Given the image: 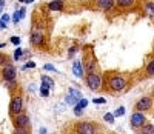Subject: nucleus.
Here are the masks:
<instances>
[{
    "instance_id": "obj_13",
    "label": "nucleus",
    "mask_w": 154,
    "mask_h": 134,
    "mask_svg": "<svg viewBox=\"0 0 154 134\" xmlns=\"http://www.w3.org/2000/svg\"><path fill=\"white\" fill-rule=\"evenodd\" d=\"M48 9H51V11H62V9H63V2H62V0H54V2H49V3H48Z\"/></svg>"
},
{
    "instance_id": "obj_10",
    "label": "nucleus",
    "mask_w": 154,
    "mask_h": 134,
    "mask_svg": "<svg viewBox=\"0 0 154 134\" xmlns=\"http://www.w3.org/2000/svg\"><path fill=\"white\" fill-rule=\"evenodd\" d=\"M96 5L102 11H111L116 6V0H96Z\"/></svg>"
},
{
    "instance_id": "obj_35",
    "label": "nucleus",
    "mask_w": 154,
    "mask_h": 134,
    "mask_svg": "<svg viewBox=\"0 0 154 134\" xmlns=\"http://www.w3.org/2000/svg\"><path fill=\"white\" fill-rule=\"evenodd\" d=\"M19 2H20V3H23V2H26V0H19Z\"/></svg>"
},
{
    "instance_id": "obj_3",
    "label": "nucleus",
    "mask_w": 154,
    "mask_h": 134,
    "mask_svg": "<svg viewBox=\"0 0 154 134\" xmlns=\"http://www.w3.org/2000/svg\"><path fill=\"white\" fill-rule=\"evenodd\" d=\"M85 83H86V86L91 89V91H97V89H100V86H102V77H100L99 74H96V73L88 74Z\"/></svg>"
},
{
    "instance_id": "obj_27",
    "label": "nucleus",
    "mask_w": 154,
    "mask_h": 134,
    "mask_svg": "<svg viewBox=\"0 0 154 134\" xmlns=\"http://www.w3.org/2000/svg\"><path fill=\"white\" fill-rule=\"evenodd\" d=\"M31 68H35V63L34 62H28L26 65H23L22 70H31Z\"/></svg>"
},
{
    "instance_id": "obj_26",
    "label": "nucleus",
    "mask_w": 154,
    "mask_h": 134,
    "mask_svg": "<svg viewBox=\"0 0 154 134\" xmlns=\"http://www.w3.org/2000/svg\"><path fill=\"white\" fill-rule=\"evenodd\" d=\"M93 102L97 103V105H103V103H106V99H103V97H94Z\"/></svg>"
},
{
    "instance_id": "obj_12",
    "label": "nucleus",
    "mask_w": 154,
    "mask_h": 134,
    "mask_svg": "<svg viewBox=\"0 0 154 134\" xmlns=\"http://www.w3.org/2000/svg\"><path fill=\"white\" fill-rule=\"evenodd\" d=\"M143 9H145V14L149 19H154V3L152 2H145L143 3Z\"/></svg>"
},
{
    "instance_id": "obj_31",
    "label": "nucleus",
    "mask_w": 154,
    "mask_h": 134,
    "mask_svg": "<svg viewBox=\"0 0 154 134\" xmlns=\"http://www.w3.org/2000/svg\"><path fill=\"white\" fill-rule=\"evenodd\" d=\"M75 52H77V46H72V48H69L68 54H69V57H71V56H74V54H75Z\"/></svg>"
},
{
    "instance_id": "obj_30",
    "label": "nucleus",
    "mask_w": 154,
    "mask_h": 134,
    "mask_svg": "<svg viewBox=\"0 0 154 134\" xmlns=\"http://www.w3.org/2000/svg\"><path fill=\"white\" fill-rule=\"evenodd\" d=\"M6 85H8V88H9V89H14V88H16V80H11V82H6Z\"/></svg>"
},
{
    "instance_id": "obj_5",
    "label": "nucleus",
    "mask_w": 154,
    "mask_h": 134,
    "mask_svg": "<svg viewBox=\"0 0 154 134\" xmlns=\"http://www.w3.org/2000/svg\"><path fill=\"white\" fill-rule=\"evenodd\" d=\"M145 123H146L145 113H140V111L133 113V116H131V126L133 128H142Z\"/></svg>"
},
{
    "instance_id": "obj_25",
    "label": "nucleus",
    "mask_w": 154,
    "mask_h": 134,
    "mask_svg": "<svg viewBox=\"0 0 154 134\" xmlns=\"http://www.w3.org/2000/svg\"><path fill=\"white\" fill-rule=\"evenodd\" d=\"M125 114V108L123 106H120V108H117L116 110V113H114V117H119V116H123Z\"/></svg>"
},
{
    "instance_id": "obj_11",
    "label": "nucleus",
    "mask_w": 154,
    "mask_h": 134,
    "mask_svg": "<svg viewBox=\"0 0 154 134\" xmlns=\"http://www.w3.org/2000/svg\"><path fill=\"white\" fill-rule=\"evenodd\" d=\"M31 43L35 45V46H42V45L45 43V37H43V34H42V33H38V31H34V33L31 34Z\"/></svg>"
},
{
    "instance_id": "obj_33",
    "label": "nucleus",
    "mask_w": 154,
    "mask_h": 134,
    "mask_svg": "<svg viewBox=\"0 0 154 134\" xmlns=\"http://www.w3.org/2000/svg\"><path fill=\"white\" fill-rule=\"evenodd\" d=\"M3 5H5V0H0V8H3Z\"/></svg>"
},
{
    "instance_id": "obj_18",
    "label": "nucleus",
    "mask_w": 154,
    "mask_h": 134,
    "mask_svg": "<svg viewBox=\"0 0 154 134\" xmlns=\"http://www.w3.org/2000/svg\"><path fill=\"white\" fill-rule=\"evenodd\" d=\"M88 106V100L86 99H80L79 100V103H77L75 106H74V110H80V111H83L85 108Z\"/></svg>"
},
{
    "instance_id": "obj_22",
    "label": "nucleus",
    "mask_w": 154,
    "mask_h": 134,
    "mask_svg": "<svg viewBox=\"0 0 154 134\" xmlns=\"http://www.w3.org/2000/svg\"><path fill=\"white\" fill-rule=\"evenodd\" d=\"M20 19H23L22 14H20V11H16V12H14V16H12V20H14V23H19Z\"/></svg>"
},
{
    "instance_id": "obj_28",
    "label": "nucleus",
    "mask_w": 154,
    "mask_h": 134,
    "mask_svg": "<svg viewBox=\"0 0 154 134\" xmlns=\"http://www.w3.org/2000/svg\"><path fill=\"white\" fill-rule=\"evenodd\" d=\"M9 40H11V43H14V45H19V43H20V37H17V36L11 37Z\"/></svg>"
},
{
    "instance_id": "obj_20",
    "label": "nucleus",
    "mask_w": 154,
    "mask_h": 134,
    "mask_svg": "<svg viewBox=\"0 0 154 134\" xmlns=\"http://www.w3.org/2000/svg\"><path fill=\"white\" fill-rule=\"evenodd\" d=\"M94 68H96V62L94 60H89L88 63H86V71H88V74H93L94 73Z\"/></svg>"
},
{
    "instance_id": "obj_23",
    "label": "nucleus",
    "mask_w": 154,
    "mask_h": 134,
    "mask_svg": "<svg viewBox=\"0 0 154 134\" xmlns=\"http://www.w3.org/2000/svg\"><path fill=\"white\" fill-rule=\"evenodd\" d=\"M103 119H105V122H108V123H112V122H114V114H109V113H106V114L103 116Z\"/></svg>"
},
{
    "instance_id": "obj_17",
    "label": "nucleus",
    "mask_w": 154,
    "mask_h": 134,
    "mask_svg": "<svg viewBox=\"0 0 154 134\" xmlns=\"http://www.w3.org/2000/svg\"><path fill=\"white\" fill-rule=\"evenodd\" d=\"M142 134H154V125L145 123V125L142 126Z\"/></svg>"
},
{
    "instance_id": "obj_1",
    "label": "nucleus",
    "mask_w": 154,
    "mask_h": 134,
    "mask_svg": "<svg viewBox=\"0 0 154 134\" xmlns=\"http://www.w3.org/2000/svg\"><path fill=\"white\" fill-rule=\"evenodd\" d=\"M126 83H128L126 77H125V76H120V74H114V76H111L109 80H108L109 89H112V91H116V92L125 89V88H126Z\"/></svg>"
},
{
    "instance_id": "obj_9",
    "label": "nucleus",
    "mask_w": 154,
    "mask_h": 134,
    "mask_svg": "<svg viewBox=\"0 0 154 134\" xmlns=\"http://www.w3.org/2000/svg\"><path fill=\"white\" fill-rule=\"evenodd\" d=\"M82 99V92L80 91H77V89H69L68 91V96H66V103L68 105H72V106H75L77 103H79V100Z\"/></svg>"
},
{
    "instance_id": "obj_8",
    "label": "nucleus",
    "mask_w": 154,
    "mask_h": 134,
    "mask_svg": "<svg viewBox=\"0 0 154 134\" xmlns=\"http://www.w3.org/2000/svg\"><path fill=\"white\" fill-rule=\"evenodd\" d=\"M2 76H3V80H5V82H11V80H16V76H17L16 66H14V65H6V66H3Z\"/></svg>"
},
{
    "instance_id": "obj_14",
    "label": "nucleus",
    "mask_w": 154,
    "mask_h": 134,
    "mask_svg": "<svg viewBox=\"0 0 154 134\" xmlns=\"http://www.w3.org/2000/svg\"><path fill=\"white\" fill-rule=\"evenodd\" d=\"M72 71L77 77H82L83 76V68H82V62L80 60H75L74 65H72Z\"/></svg>"
},
{
    "instance_id": "obj_29",
    "label": "nucleus",
    "mask_w": 154,
    "mask_h": 134,
    "mask_svg": "<svg viewBox=\"0 0 154 134\" xmlns=\"http://www.w3.org/2000/svg\"><path fill=\"white\" fill-rule=\"evenodd\" d=\"M43 68H45L46 71H56V68H54V66H53V65H51V63H46V65L43 66Z\"/></svg>"
},
{
    "instance_id": "obj_15",
    "label": "nucleus",
    "mask_w": 154,
    "mask_h": 134,
    "mask_svg": "<svg viewBox=\"0 0 154 134\" xmlns=\"http://www.w3.org/2000/svg\"><path fill=\"white\" fill-rule=\"evenodd\" d=\"M116 3H117L119 8L128 9V8H131V6L136 3V0H116Z\"/></svg>"
},
{
    "instance_id": "obj_6",
    "label": "nucleus",
    "mask_w": 154,
    "mask_h": 134,
    "mask_svg": "<svg viewBox=\"0 0 154 134\" xmlns=\"http://www.w3.org/2000/svg\"><path fill=\"white\" fill-rule=\"evenodd\" d=\"M75 131H77V134H94L96 126L91 122H79L75 125Z\"/></svg>"
},
{
    "instance_id": "obj_32",
    "label": "nucleus",
    "mask_w": 154,
    "mask_h": 134,
    "mask_svg": "<svg viewBox=\"0 0 154 134\" xmlns=\"http://www.w3.org/2000/svg\"><path fill=\"white\" fill-rule=\"evenodd\" d=\"M8 20H9V16H8V14H3V16H2V23H6Z\"/></svg>"
},
{
    "instance_id": "obj_2",
    "label": "nucleus",
    "mask_w": 154,
    "mask_h": 134,
    "mask_svg": "<svg viewBox=\"0 0 154 134\" xmlns=\"http://www.w3.org/2000/svg\"><path fill=\"white\" fill-rule=\"evenodd\" d=\"M23 111V97L22 96H14L9 102V114L11 116H19Z\"/></svg>"
},
{
    "instance_id": "obj_16",
    "label": "nucleus",
    "mask_w": 154,
    "mask_h": 134,
    "mask_svg": "<svg viewBox=\"0 0 154 134\" xmlns=\"http://www.w3.org/2000/svg\"><path fill=\"white\" fill-rule=\"evenodd\" d=\"M42 85L51 89V88L54 86V83H53V79H51V77H48V76H43V77H42Z\"/></svg>"
},
{
    "instance_id": "obj_34",
    "label": "nucleus",
    "mask_w": 154,
    "mask_h": 134,
    "mask_svg": "<svg viewBox=\"0 0 154 134\" xmlns=\"http://www.w3.org/2000/svg\"><path fill=\"white\" fill-rule=\"evenodd\" d=\"M31 2H34V0H26V2H25V3H31Z\"/></svg>"
},
{
    "instance_id": "obj_7",
    "label": "nucleus",
    "mask_w": 154,
    "mask_h": 134,
    "mask_svg": "<svg viewBox=\"0 0 154 134\" xmlns=\"http://www.w3.org/2000/svg\"><path fill=\"white\" fill-rule=\"evenodd\" d=\"M14 126L16 129H26L29 128V117L26 114H19L14 117Z\"/></svg>"
},
{
    "instance_id": "obj_19",
    "label": "nucleus",
    "mask_w": 154,
    "mask_h": 134,
    "mask_svg": "<svg viewBox=\"0 0 154 134\" xmlns=\"http://www.w3.org/2000/svg\"><path fill=\"white\" fill-rule=\"evenodd\" d=\"M145 70H146V74H148V76H154V59L148 62V65H146Z\"/></svg>"
},
{
    "instance_id": "obj_21",
    "label": "nucleus",
    "mask_w": 154,
    "mask_h": 134,
    "mask_svg": "<svg viewBox=\"0 0 154 134\" xmlns=\"http://www.w3.org/2000/svg\"><path fill=\"white\" fill-rule=\"evenodd\" d=\"M40 96H42V97H48V96H49V88H46V86L42 85V88H40Z\"/></svg>"
},
{
    "instance_id": "obj_24",
    "label": "nucleus",
    "mask_w": 154,
    "mask_h": 134,
    "mask_svg": "<svg viewBox=\"0 0 154 134\" xmlns=\"http://www.w3.org/2000/svg\"><path fill=\"white\" fill-rule=\"evenodd\" d=\"M23 52H25V51H23L22 48H17V49H16V52H14V60H19V59H20V56L23 54Z\"/></svg>"
},
{
    "instance_id": "obj_4",
    "label": "nucleus",
    "mask_w": 154,
    "mask_h": 134,
    "mask_svg": "<svg viewBox=\"0 0 154 134\" xmlns=\"http://www.w3.org/2000/svg\"><path fill=\"white\" fill-rule=\"evenodd\" d=\"M136 111H140V113H145V111H149L152 108V99L151 97H142L140 100H137V103L134 105Z\"/></svg>"
}]
</instances>
